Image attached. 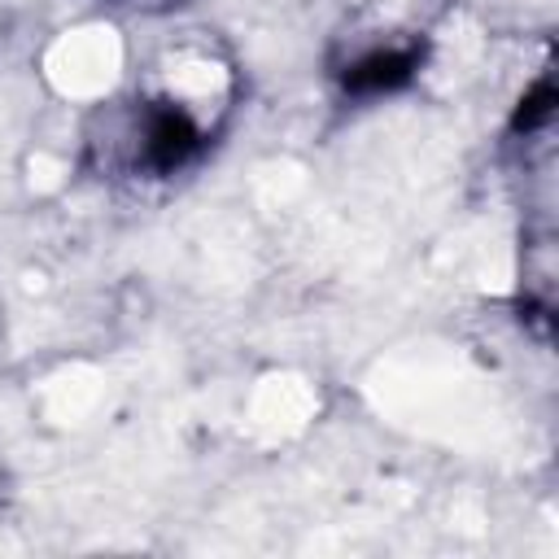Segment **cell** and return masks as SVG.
Listing matches in <instances>:
<instances>
[{
	"mask_svg": "<svg viewBox=\"0 0 559 559\" xmlns=\"http://www.w3.org/2000/svg\"><path fill=\"white\" fill-rule=\"evenodd\" d=\"M555 83H537L524 100H520V109H515V118H511V131H537L550 114H555Z\"/></svg>",
	"mask_w": 559,
	"mask_h": 559,
	"instance_id": "3",
	"label": "cell"
},
{
	"mask_svg": "<svg viewBox=\"0 0 559 559\" xmlns=\"http://www.w3.org/2000/svg\"><path fill=\"white\" fill-rule=\"evenodd\" d=\"M415 66H419V48H406V52H371L358 66L345 70V92H393V87L411 83Z\"/></svg>",
	"mask_w": 559,
	"mask_h": 559,
	"instance_id": "2",
	"label": "cell"
},
{
	"mask_svg": "<svg viewBox=\"0 0 559 559\" xmlns=\"http://www.w3.org/2000/svg\"><path fill=\"white\" fill-rule=\"evenodd\" d=\"M201 144V131L192 127L188 114L179 109H153L148 118V135H144V157L153 170H175L183 166Z\"/></svg>",
	"mask_w": 559,
	"mask_h": 559,
	"instance_id": "1",
	"label": "cell"
}]
</instances>
